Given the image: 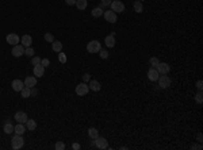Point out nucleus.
I'll return each mask as SVG.
<instances>
[{
  "mask_svg": "<svg viewBox=\"0 0 203 150\" xmlns=\"http://www.w3.org/2000/svg\"><path fill=\"white\" fill-rule=\"evenodd\" d=\"M52 49H53V51H56V53H60L62 50V43L60 41H53L52 42Z\"/></svg>",
  "mask_w": 203,
  "mask_h": 150,
  "instance_id": "23",
  "label": "nucleus"
},
{
  "mask_svg": "<svg viewBox=\"0 0 203 150\" xmlns=\"http://www.w3.org/2000/svg\"><path fill=\"white\" fill-rule=\"evenodd\" d=\"M157 81H159V87H161L162 89H167L171 87L172 80H171V77H168L167 74H160Z\"/></svg>",
  "mask_w": 203,
  "mask_h": 150,
  "instance_id": "3",
  "label": "nucleus"
},
{
  "mask_svg": "<svg viewBox=\"0 0 203 150\" xmlns=\"http://www.w3.org/2000/svg\"><path fill=\"white\" fill-rule=\"evenodd\" d=\"M104 43H106L107 47H114L115 43H117V42H115V37L111 35V34H110V35H107L106 38H104Z\"/></svg>",
  "mask_w": 203,
  "mask_h": 150,
  "instance_id": "19",
  "label": "nucleus"
},
{
  "mask_svg": "<svg viewBox=\"0 0 203 150\" xmlns=\"http://www.w3.org/2000/svg\"><path fill=\"white\" fill-rule=\"evenodd\" d=\"M24 49L26 47L23 46V45H15V46H12V56L14 57H22L24 54Z\"/></svg>",
  "mask_w": 203,
  "mask_h": 150,
  "instance_id": "9",
  "label": "nucleus"
},
{
  "mask_svg": "<svg viewBox=\"0 0 203 150\" xmlns=\"http://www.w3.org/2000/svg\"><path fill=\"white\" fill-rule=\"evenodd\" d=\"M149 62H150V66H152V68H156L157 65L160 64V61H159V58H157V57H152V58L149 60Z\"/></svg>",
  "mask_w": 203,
  "mask_h": 150,
  "instance_id": "28",
  "label": "nucleus"
},
{
  "mask_svg": "<svg viewBox=\"0 0 203 150\" xmlns=\"http://www.w3.org/2000/svg\"><path fill=\"white\" fill-rule=\"evenodd\" d=\"M75 6L77 7V10L83 11V10H86L87 7H88V1H87V0H76V4H75Z\"/></svg>",
  "mask_w": 203,
  "mask_h": 150,
  "instance_id": "20",
  "label": "nucleus"
},
{
  "mask_svg": "<svg viewBox=\"0 0 203 150\" xmlns=\"http://www.w3.org/2000/svg\"><path fill=\"white\" fill-rule=\"evenodd\" d=\"M22 45H23L24 47H30L32 43V38L29 35V34H24V35H22Z\"/></svg>",
  "mask_w": 203,
  "mask_h": 150,
  "instance_id": "18",
  "label": "nucleus"
},
{
  "mask_svg": "<svg viewBox=\"0 0 203 150\" xmlns=\"http://www.w3.org/2000/svg\"><path fill=\"white\" fill-rule=\"evenodd\" d=\"M11 87H12V89H14L15 92H21L22 89H23V87H24V82L22 81V80L16 79V80H14V81H12Z\"/></svg>",
  "mask_w": 203,
  "mask_h": 150,
  "instance_id": "12",
  "label": "nucleus"
},
{
  "mask_svg": "<svg viewBox=\"0 0 203 150\" xmlns=\"http://www.w3.org/2000/svg\"><path fill=\"white\" fill-rule=\"evenodd\" d=\"M24 145V139H23V135H18V134H15V137L12 138L11 141V146L14 150H18V149H22Z\"/></svg>",
  "mask_w": 203,
  "mask_h": 150,
  "instance_id": "2",
  "label": "nucleus"
},
{
  "mask_svg": "<svg viewBox=\"0 0 203 150\" xmlns=\"http://www.w3.org/2000/svg\"><path fill=\"white\" fill-rule=\"evenodd\" d=\"M39 64H41V58L39 57H31V65L35 66V65H39Z\"/></svg>",
  "mask_w": 203,
  "mask_h": 150,
  "instance_id": "36",
  "label": "nucleus"
},
{
  "mask_svg": "<svg viewBox=\"0 0 203 150\" xmlns=\"http://www.w3.org/2000/svg\"><path fill=\"white\" fill-rule=\"evenodd\" d=\"M95 146L102 150L107 149V147H109V141H107L106 138H103V137H97V138L95 139Z\"/></svg>",
  "mask_w": 203,
  "mask_h": 150,
  "instance_id": "8",
  "label": "nucleus"
},
{
  "mask_svg": "<svg viewBox=\"0 0 203 150\" xmlns=\"http://www.w3.org/2000/svg\"><path fill=\"white\" fill-rule=\"evenodd\" d=\"M159 76H160V73L157 72L156 68H150L149 71H148V79H149L150 81H157Z\"/></svg>",
  "mask_w": 203,
  "mask_h": 150,
  "instance_id": "14",
  "label": "nucleus"
},
{
  "mask_svg": "<svg viewBox=\"0 0 203 150\" xmlns=\"http://www.w3.org/2000/svg\"><path fill=\"white\" fill-rule=\"evenodd\" d=\"M6 41L7 43H10L11 46H15V45H18L21 42V37L18 34H15V32H10L8 35L6 37Z\"/></svg>",
  "mask_w": 203,
  "mask_h": 150,
  "instance_id": "6",
  "label": "nucleus"
},
{
  "mask_svg": "<svg viewBox=\"0 0 203 150\" xmlns=\"http://www.w3.org/2000/svg\"><path fill=\"white\" fill-rule=\"evenodd\" d=\"M54 149H56V150H65V143H64V142H61V141L56 142V145H54Z\"/></svg>",
  "mask_w": 203,
  "mask_h": 150,
  "instance_id": "30",
  "label": "nucleus"
},
{
  "mask_svg": "<svg viewBox=\"0 0 203 150\" xmlns=\"http://www.w3.org/2000/svg\"><path fill=\"white\" fill-rule=\"evenodd\" d=\"M58 61L61 62V64H65V62L68 61V58H66V56H65V53L60 51V53H58Z\"/></svg>",
  "mask_w": 203,
  "mask_h": 150,
  "instance_id": "31",
  "label": "nucleus"
},
{
  "mask_svg": "<svg viewBox=\"0 0 203 150\" xmlns=\"http://www.w3.org/2000/svg\"><path fill=\"white\" fill-rule=\"evenodd\" d=\"M156 69L160 74H168L171 72V66H169V64H167V62H160L156 66Z\"/></svg>",
  "mask_w": 203,
  "mask_h": 150,
  "instance_id": "7",
  "label": "nucleus"
},
{
  "mask_svg": "<svg viewBox=\"0 0 203 150\" xmlns=\"http://www.w3.org/2000/svg\"><path fill=\"white\" fill-rule=\"evenodd\" d=\"M14 124L11 123L10 121H7L6 122V124H4V127H3V130H4V132L6 134H11V132H14Z\"/></svg>",
  "mask_w": 203,
  "mask_h": 150,
  "instance_id": "24",
  "label": "nucleus"
},
{
  "mask_svg": "<svg viewBox=\"0 0 203 150\" xmlns=\"http://www.w3.org/2000/svg\"><path fill=\"white\" fill-rule=\"evenodd\" d=\"M196 88L199 89V91H202V89H203V81H202V80H198V81H196Z\"/></svg>",
  "mask_w": 203,
  "mask_h": 150,
  "instance_id": "39",
  "label": "nucleus"
},
{
  "mask_svg": "<svg viewBox=\"0 0 203 150\" xmlns=\"http://www.w3.org/2000/svg\"><path fill=\"white\" fill-rule=\"evenodd\" d=\"M195 101H196L198 104H202V101H203V95H202V91H199L196 95H195Z\"/></svg>",
  "mask_w": 203,
  "mask_h": 150,
  "instance_id": "29",
  "label": "nucleus"
},
{
  "mask_svg": "<svg viewBox=\"0 0 203 150\" xmlns=\"http://www.w3.org/2000/svg\"><path fill=\"white\" fill-rule=\"evenodd\" d=\"M37 129V122L34 119H27L26 122V130H30V131H34Z\"/></svg>",
  "mask_w": 203,
  "mask_h": 150,
  "instance_id": "21",
  "label": "nucleus"
},
{
  "mask_svg": "<svg viewBox=\"0 0 203 150\" xmlns=\"http://www.w3.org/2000/svg\"><path fill=\"white\" fill-rule=\"evenodd\" d=\"M14 119L18 123H23V124H26V122H27V114L26 112H23V111H18L16 114H15V116H14Z\"/></svg>",
  "mask_w": 203,
  "mask_h": 150,
  "instance_id": "11",
  "label": "nucleus"
},
{
  "mask_svg": "<svg viewBox=\"0 0 203 150\" xmlns=\"http://www.w3.org/2000/svg\"><path fill=\"white\" fill-rule=\"evenodd\" d=\"M24 87H29V88H32V87L37 85V77L35 76H27L24 79Z\"/></svg>",
  "mask_w": 203,
  "mask_h": 150,
  "instance_id": "13",
  "label": "nucleus"
},
{
  "mask_svg": "<svg viewBox=\"0 0 203 150\" xmlns=\"http://www.w3.org/2000/svg\"><path fill=\"white\" fill-rule=\"evenodd\" d=\"M41 65L44 66V68H47L50 65V60L49 58H44V60H41Z\"/></svg>",
  "mask_w": 203,
  "mask_h": 150,
  "instance_id": "37",
  "label": "nucleus"
},
{
  "mask_svg": "<svg viewBox=\"0 0 203 150\" xmlns=\"http://www.w3.org/2000/svg\"><path fill=\"white\" fill-rule=\"evenodd\" d=\"M103 10L102 8H99V7H95L94 10H92V16H94V18H100V16H103Z\"/></svg>",
  "mask_w": 203,
  "mask_h": 150,
  "instance_id": "26",
  "label": "nucleus"
},
{
  "mask_svg": "<svg viewBox=\"0 0 203 150\" xmlns=\"http://www.w3.org/2000/svg\"><path fill=\"white\" fill-rule=\"evenodd\" d=\"M111 1H112V0H102V3H100L99 8H102V10H103L104 7H109L110 4H111Z\"/></svg>",
  "mask_w": 203,
  "mask_h": 150,
  "instance_id": "34",
  "label": "nucleus"
},
{
  "mask_svg": "<svg viewBox=\"0 0 203 150\" xmlns=\"http://www.w3.org/2000/svg\"><path fill=\"white\" fill-rule=\"evenodd\" d=\"M37 93H38V92H37V89H34V87H32V88H31V95H32V96H37Z\"/></svg>",
  "mask_w": 203,
  "mask_h": 150,
  "instance_id": "42",
  "label": "nucleus"
},
{
  "mask_svg": "<svg viewBox=\"0 0 203 150\" xmlns=\"http://www.w3.org/2000/svg\"><path fill=\"white\" fill-rule=\"evenodd\" d=\"M140 1H144V0H140Z\"/></svg>",
  "mask_w": 203,
  "mask_h": 150,
  "instance_id": "44",
  "label": "nucleus"
},
{
  "mask_svg": "<svg viewBox=\"0 0 203 150\" xmlns=\"http://www.w3.org/2000/svg\"><path fill=\"white\" fill-rule=\"evenodd\" d=\"M72 149H75V150H80V149H81V146H80V143L75 142V143L72 145Z\"/></svg>",
  "mask_w": 203,
  "mask_h": 150,
  "instance_id": "40",
  "label": "nucleus"
},
{
  "mask_svg": "<svg viewBox=\"0 0 203 150\" xmlns=\"http://www.w3.org/2000/svg\"><path fill=\"white\" fill-rule=\"evenodd\" d=\"M45 69H46V68H44L41 64L35 65V66H34V76H35V77H44Z\"/></svg>",
  "mask_w": 203,
  "mask_h": 150,
  "instance_id": "16",
  "label": "nucleus"
},
{
  "mask_svg": "<svg viewBox=\"0 0 203 150\" xmlns=\"http://www.w3.org/2000/svg\"><path fill=\"white\" fill-rule=\"evenodd\" d=\"M22 97H30L31 96V88H29V87H23V89H22Z\"/></svg>",
  "mask_w": 203,
  "mask_h": 150,
  "instance_id": "27",
  "label": "nucleus"
},
{
  "mask_svg": "<svg viewBox=\"0 0 203 150\" xmlns=\"http://www.w3.org/2000/svg\"><path fill=\"white\" fill-rule=\"evenodd\" d=\"M14 132L18 134V135H23L24 132H26V126H24L23 123H18L14 127Z\"/></svg>",
  "mask_w": 203,
  "mask_h": 150,
  "instance_id": "17",
  "label": "nucleus"
},
{
  "mask_svg": "<svg viewBox=\"0 0 203 150\" xmlns=\"http://www.w3.org/2000/svg\"><path fill=\"white\" fill-rule=\"evenodd\" d=\"M133 7H134V11L137 12V14H141V12L144 11V6H142V1H140V0H137V1H134V4H133Z\"/></svg>",
  "mask_w": 203,
  "mask_h": 150,
  "instance_id": "25",
  "label": "nucleus"
},
{
  "mask_svg": "<svg viewBox=\"0 0 203 150\" xmlns=\"http://www.w3.org/2000/svg\"><path fill=\"white\" fill-rule=\"evenodd\" d=\"M89 80H91V74H88V73L83 74V81H84V82H88Z\"/></svg>",
  "mask_w": 203,
  "mask_h": 150,
  "instance_id": "38",
  "label": "nucleus"
},
{
  "mask_svg": "<svg viewBox=\"0 0 203 150\" xmlns=\"http://www.w3.org/2000/svg\"><path fill=\"white\" fill-rule=\"evenodd\" d=\"M196 138H198V141H199V142H202V132H199V134H198Z\"/></svg>",
  "mask_w": 203,
  "mask_h": 150,
  "instance_id": "43",
  "label": "nucleus"
},
{
  "mask_svg": "<svg viewBox=\"0 0 203 150\" xmlns=\"http://www.w3.org/2000/svg\"><path fill=\"white\" fill-rule=\"evenodd\" d=\"M103 16L104 19H106V22H109V23H115L117 22V14H115L114 11H111V10H107V11L103 12Z\"/></svg>",
  "mask_w": 203,
  "mask_h": 150,
  "instance_id": "10",
  "label": "nucleus"
},
{
  "mask_svg": "<svg viewBox=\"0 0 203 150\" xmlns=\"http://www.w3.org/2000/svg\"><path fill=\"white\" fill-rule=\"evenodd\" d=\"M76 95L77 96H86L87 93L89 92V87L87 85V82H81L79 85H76Z\"/></svg>",
  "mask_w": 203,
  "mask_h": 150,
  "instance_id": "5",
  "label": "nucleus"
},
{
  "mask_svg": "<svg viewBox=\"0 0 203 150\" xmlns=\"http://www.w3.org/2000/svg\"><path fill=\"white\" fill-rule=\"evenodd\" d=\"M100 49H102V46H100V42L96 41V39H94V41H89L88 43H87V51L91 54H95V53H99Z\"/></svg>",
  "mask_w": 203,
  "mask_h": 150,
  "instance_id": "1",
  "label": "nucleus"
},
{
  "mask_svg": "<svg viewBox=\"0 0 203 150\" xmlns=\"http://www.w3.org/2000/svg\"><path fill=\"white\" fill-rule=\"evenodd\" d=\"M88 137L91 139H96L99 137V130L95 129V127H89L88 129Z\"/></svg>",
  "mask_w": 203,
  "mask_h": 150,
  "instance_id": "22",
  "label": "nucleus"
},
{
  "mask_svg": "<svg viewBox=\"0 0 203 150\" xmlns=\"http://www.w3.org/2000/svg\"><path fill=\"white\" fill-rule=\"evenodd\" d=\"M99 56L102 57L103 60H107V58H109V51H107V50H102V49H100Z\"/></svg>",
  "mask_w": 203,
  "mask_h": 150,
  "instance_id": "35",
  "label": "nucleus"
},
{
  "mask_svg": "<svg viewBox=\"0 0 203 150\" xmlns=\"http://www.w3.org/2000/svg\"><path fill=\"white\" fill-rule=\"evenodd\" d=\"M89 89L94 92H99L100 88H102V85H100V82L96 81V80H89V84H88Z\"/></svg>",
  "mask_w": 203,
  "mask_h": 150,
  "instance_id": "15",
  "label": "nucleus"
},
{
  "mask_svg": "<svg viewBox=\"0 0 203 150\" xmlns=\"http://www.w3.org/2000/svg\"><path fill=\"white\" fill-rule=\"evenodd\" d=\"M110 7H111V11H114L115 14H118V12L121 14V12L125 11V4L122 3L121 0H112Z\"/></svg>",
  "mask_w": 203,
  "mask_h": 150,
  "instance_id": "4",
  "label": "nucleus"
},
{
  "mask_svg": "<svg viewBox=\"0 0 203 150\" xmlns=\"http://www.w3.org/2000/svg\"><path fill=\"white\" fill-rule=\"evenodd\" d=\"M65 3H66L68 6H75V4H76V0H65Z\"/></svg>",
  "mask_w": 203,
  "mask_h": 150,
  "instance_id": "41",
  "label": "nucleus"
},
{
  "mask_svg": "<svg viewBox=\"0 0 203 150\" xmlns=\"http://www.w3.org/2000/svg\"><path fill=\"white\" fill-rule=\"evenodd\" d=\"M24 54H26L27 57H32V56H34V49H32L31 46L26 47V49H24Z\"/></svg>",
  "mask_w": 203,
  "mask_h": 150,
  "instance_id": "32",
  "label": "nucleus"
},
{
  "mask_svg": "<svg viewBox=\"0 0 203 150\" xmlns=\"http://www.w3.org/2000/svg\"><path fill=\"white\" fill-rule=\"evenodd\" d=\"M45 41H46V42H50V43H52V42L54 41L53 34H52V32H46V34H45Z\"/></svg>",
  "mask_w": 203,
  "mask_h": 150,
  "instance_id": "33",
  "label": "nucleus"
}]
</instances>
